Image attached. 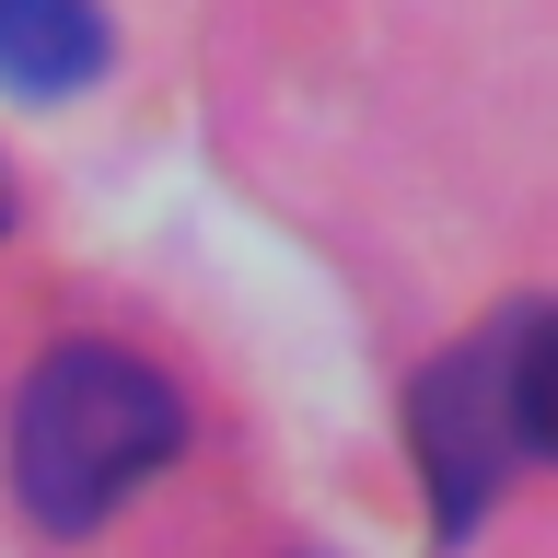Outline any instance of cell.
<instances>
[{"instance_id":"6da1fadb","label":"cell","mask_w":558,"mask_h":558,"mask_svg":"<svg viewBox=\"0 0 558 558\" xmlns=\"http://www.w3.org/2000/svg\"><path fill=\"white\" fill-rule=\"evenodd\" d=\"M186 408H174V384L129 349H47L24 373V408H12V488H24L35 523H105L129 500L151 465L174 453Z\"/></svg>"},{"instance_id":"7a4b0ae2","label":"cell","mask_w":558,"mask_h":558,"mask_svg":"<svg viewBox=\"0 0 558 558\" xmlns=\"http://www.w3.org/2000/svg\"><path fill=\"white\" fill-rule=\"evenodd\" d=\"M512 384H500V349H453L418 384V465H430V500H442V535L488 512V488L512 465Z\"/></svg>"},{"instance_id":"3957f363","label":"cell","mask_w":558,"mask_h":558,"mask_svg":"<svg viewBox=\"0 0 558 558\" xmlns=\"http://www.w3.org/2000/svg\"><path fill=\"white\" fill-rule=\"evenodd\" d=\"M105 70V12L94 0H0V94H82Z\"/></svg>"},{"instance_id":"277c9868","label":"cell","mask_w":558,"mask_h":558,"mask_svg":"<svg viewBox=\"0 0 558 558\" xmlns=\"http://www.w3.org/2000/svg\"><path fill=\"white\" fill-rule=\"evenodd\" d=\"M500 384H512V442L558 453V314H535V326L500 349Z\"/></svg>"},{"instance_id":"5b68a950","label":"cell","mask_w":558,"mask_h":558,"mask_svg":"<svg viewBox=\"0 0 558 558\" xmlns=\"http://www.w3.org/2000/svg\"><path fill=\"white\" fill-rule=\"evenodd\" d=\"M0 233H12V174H0Z\"/></svg>"}]
</instances>
